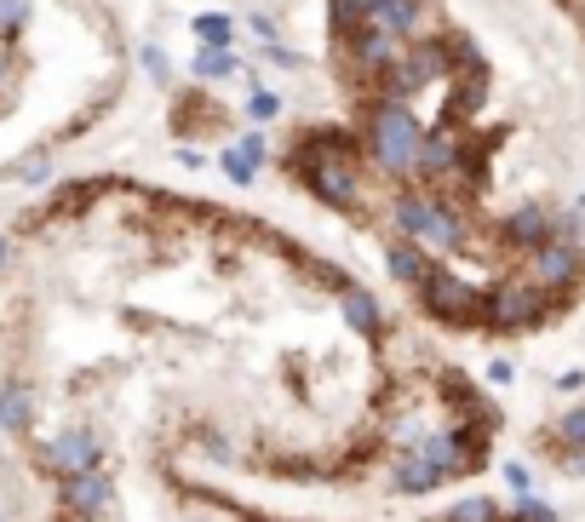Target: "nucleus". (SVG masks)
I'll use <instances>...</instances> for the list:
<instances>
[{
  "instance_id": "obj_3",
  "label": "nucleus",
  "mask_w": 585,
  "mask_h": 522,
  "mask_svg": "<svg viewBox=\"0 0 585 522\" xmlns=\"http://www.w3.org/2000/svg\"><path fill=\"white\" fill-rule=\"evenodd\" d=\"M195 35H201L206 47H230V18H219V12L195 18Z\"/></svg>"
},
{
  "instance_id": "obj_2",
  "label": "nucleus",
  "mask_w": 585,
  "mask_h": 522,
  "mask_svg": "<svg viewBox=\"0 0 585 522\" xmlns=\"http://www.w3.org/2000/svg\"><path fill=\"white\" fill-rule=\"evenodd\" d=\"M195 75H206V81H224V75H235V58H230L224 47H206V52L195 58Z\"/></svg>"
},
{
  "instance_id": "obj_4",
  "label": "nucleus",
  "mask_w": 585,
  "mask_h": 522,
  "mask_svg": "<svg viewBox=\"0 0 585 522\" xmlns=\"http://www.w3.org/2000/svg\"><path fill=\"white\" fill-rule=\"evenodd\" d=\"M248 110H253V121H270V115H282V98H275V92H264V86H259Z\"/></svg>"
},
{
  "instance_id": "obj_1",
  "label": "nucleus",
  "mask_w": 585,
  "mask_h": 522,
  "mask_svg": "<svg viewBox=\"0 0 585 522\" xmlns=\"http://www.w3.org/2000/svg\"><path fill=\"white\" fill-rule=\"evenodd\" d=\"M362 104V139H367V155H373V167L396 178V184H420V155H425V126L420 115H413L402 98H385V92H373V98H356Z\"/></svg>"
}]
</instances>
